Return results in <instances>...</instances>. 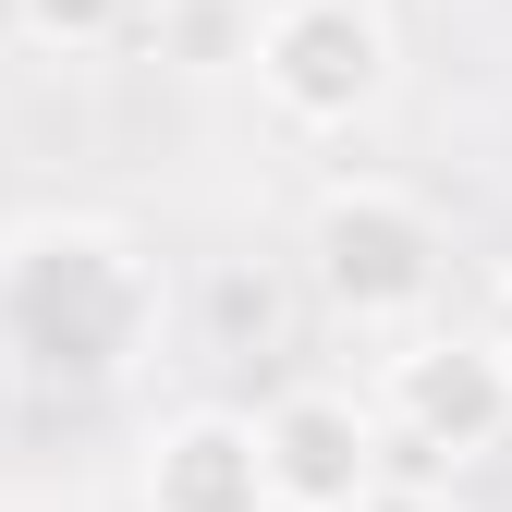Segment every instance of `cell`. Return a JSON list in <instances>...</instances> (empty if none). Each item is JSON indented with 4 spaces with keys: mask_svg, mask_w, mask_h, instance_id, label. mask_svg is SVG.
I'll list each match as a JSON object with an SVG mask.
<instances>
[{
    "mask_svg": "<svg viewBox=\"0 0 512 512\" xmlns=\"http://www.w3.org/2000/svg\"><path fill=\"white\" fill-rule=\"evenodd\" d=\"M159 256L98 208H37L0 232V366L37 391H122L159 354Z\"/></svg>",
    "mask_w": 512,
    "mask_h": 512,
    "instance_id": "1",
    "label": "cell"
},
{
    "mask_svg": "<svg viewBox=\"0 0 512 512\" xmlns=\"http://www.w3.org/2000/svg\"><path fill=\"white\" fill-rule=\"evenodd\" d=\"M305 293L330 305L342 330L403 342V330L439 317V293H452V232H439V208L415 183L342 171V183H317V208H305Z\"/></svg>",
    "mask_w": 512,
    "mask_h": 512,
    "instance_id": "2",
    "label": "cell"
},
{
    "mask_svg": "<svg viewBox=\"0 0 512 512\" xmlns=\"http://www.w3.org/2000/svg\"><path fill=\"white\" fill-rule=\"evenodd\" d=\"M244 74L293 135H354V122L391 110V74H403V37L378 0H269L244 25Z\"/></svg>",
    "mask_w": 512,
    "mask_h": 512,
    "instance_id": "3",
    "label": "cell"
},
{
    "mask_svg": "<svg viewBox=\"0 0 512 512\" xmlns=\"http://www.w3.org/2000/svg\"><path fill=\"white\" fill-rule=\"evenodd\" d=\"M378 427L403 439L415 464H476L512 439V354L488 330H403L378 354Z\"/></svg>",
    "mask_w": 512,
    "mask_h": 512,
    "instance_id": "4",
    "label": "cell"
},
{
    "mask_svg": "<svg viewBox=\"0 0 512 512\" xmlns=\"http://www.w3.org/2000/svg\"><path fill=\"white\" fill-rule=\"evenodd\" d=\"M256 439H269L281 512H354L378 476H391V427H378V403L330 391V378H293V391L256 415Z\"/></svg>",
    "mask_w": 512,
    "mask_h": 512,
    "instance_id": "5",
    "label": "cell"
},
{
    "mask_svg": "<svg viewBox=\"0 0 512 512\" xmlns=\"http://www.w3.org/2000/svg\"><path fill=\"white\" fill-rule=\"evenodd\" d=\"M135 500H147V512H281L256 415H232V403L159 415V427H147V464H135Z\"/></svg>",
    "mask_w": 512,
    "mask_h": 512,
    "instance_id": "6",
    "label": "cell"
},
{
    "mask_svg": "<svg viewBox=\"0 0 512 512\" xmlns=\"http://www.w3.org/2000/svg\"><path fill=\"white\" fill-rule=\"evenodd\" d=\"M13 25L37 49H61V61H86V49H122V37H135L147 0H13Z\"/></svg>",
    "mask_w": 512,
    "mask_h": 512,
    "instance_id": "7",
    "label": "cell"
},
{
    "mask_svg": "<svg viewBox=\"0 0 512 512\" xmlns=\"http://www.w3.org/2000/svg\"><path fill=\"white\" fill-rule=\"evenodd\" d=\"M354 512H464V500L439 488V476H403V464H391V476H378V488H366Z\"/></svg>",
    "mask_w": 512,
    "mask_h": 512,
    "instance_id": "8",
    "label": "cell"
},
{
    "mask_svg": "<svg viewBox=\"0 0 512 512\" xmlns=\"http://www.w3.org/2000/svg\"><path fill=\"white\" fill-rule=\"evenodd\" d=\"M488 342H500V354H512V269H500V281H488Z\"/></svg>",
    "mask_w": 512,
    "mask_h": 512,
    "instance_id": "9",
    "label": "cell"
}]
</instances>
